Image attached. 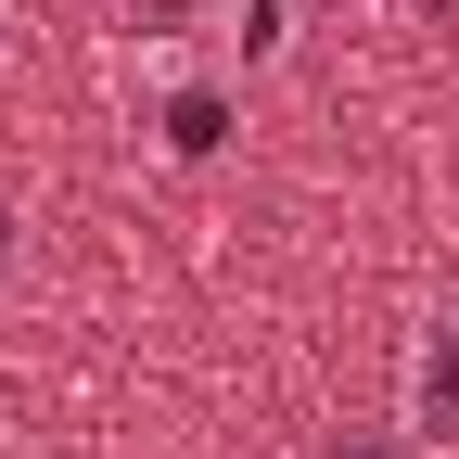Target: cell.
<instances>
[{
	"mask_svg": "<svg viewBox=\"0 0 459 459\" xmlns=\"http://www.w3.org/2000/svg\"><path fill=\"white\" fill-rule=\"evenodd\" d=\"M409 434L421 446H459V307L421 332V358H409Z\"/></svg>",
	"mask_w": 459,
	"mask_h": 459,
	"instance_id": "obj_1",
	"label": "cell"
},
{
	"mask_svg": "<svg viewBox=\"0 0 459 459\" xmlns=\"http://www.w3.org/2000/svg\"><path fill=\"white\" fill-rule=\"evenodd\" d=\"M166 141H179V153H217L230 141V102L217 90H179V102H166Z\"/></svg>",
	"mask_w": 459,
	"mask_h": 459,
	"instance_id": "obj_2",
	"label": "cell"
},
{
	"mask_svg": "<svg viewBox=\"0 0 459 459\" xmlns=\"http://www.w3.org/2000/svg\"><path fill=\"white\" fill-rule=\"evenodd\" d=\"M409 446H421V434H332L319 459H409Z\"/></svg>",
	"mask_w": 459,
	"mask_h": 459,
	"instance_id": "obj_3",
	"label": "cell"
},
{
	"mask_svg": "<svg viewBox=\"0 0 459 459\" xmlns=\"http://www.w3.org/2000/svg\"><path fill=\"white\" fill-rule=\"evenodd\" d=\"M0 281H13V204H0Z\"/></svg>",
	"mask_w": 459,
	"mask_h": 459,
	"instance_id": "obj_4",
	"label": "cell"
}]
</instances>
